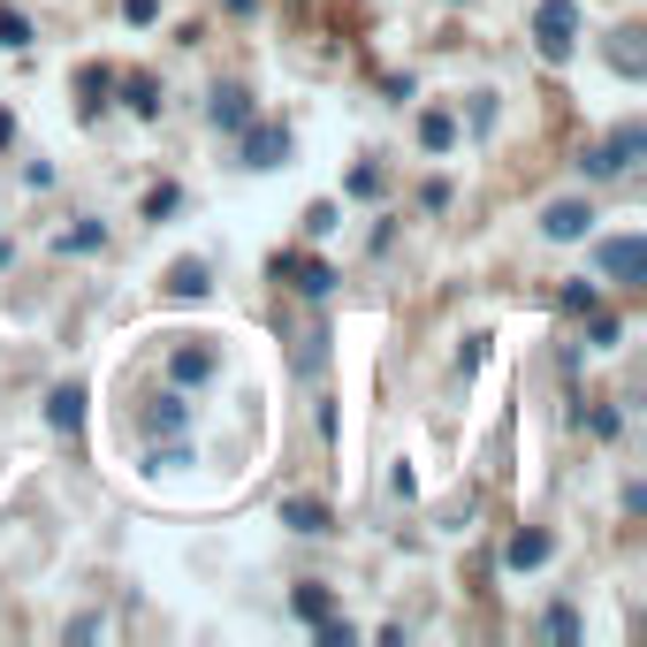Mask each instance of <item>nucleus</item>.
Listing matches in <instances>:
<instances>
[{
    "label": "nucleus",
    "instance_id": "f257e3e1",
    "mask_svg": "<svg viewBox=\"0 0 647 647\" xmlns=\"http://www.w3.org/2000/svg\"><path fill=\"white\" fill-rule=\"evenodd\" d=\"M533 46H541V62H572L580 54V0H541L533 8Z\"/></svg>",
    "mask_w": 647,
    "mask_h": 647
},
{
    "label": "nucleus",
    "instance_id": "f03ea898",
    "mask_svg": "<svg viewBox=\"0 0 647 647\" xmlns=\"http://www.w3.org/2000/svg\"><path fill=\"white\" fill-rule=\"evenodd\" d=\"M640 153H647V129H640V123H625V129H617V137H602V145L586 153L580 168H586V176H594V184H602V176H625V168H633Z\"/></svg>",
    "mask_w": 647,
    "mask_h": 647
},
{
    "label": "nucleus",
    "instance_id": "7ed1b4c3",
    "mask_svg": "<svg viewBox=\"0 0 647 647\" xmlns=\"http://www.w3.org/2000/svg\"><path fill=\"white\" fill-rule=\"evenodd\" d=\"M237 153H244V168H282V160H290V129L282 123H244L237 129Z\"/></svg>",
    "mask_w": 647,
    "mask_h": 647
},
{
    "label": "nucleus",
    "instance_id": "20e7f679",
    "mask_svg": "<svg viewBox=\"0 0 647 647\" xmlns=\"http://www.w3.org/2000/svg\"><path fill=\"white\" fill-rule=\"evenodd\" d=\"M594 267H602L609 282H640L647 274V244L640 237H602V244H594Z\"/></svg>",
    "mask_w": 647,
    "mask_h": 647
},
{
    "label": "nucleus",
    "instance_id": "39448f33",
    "mask_svg": "<svg viewBox=\"0 0 647 647\" xmlns=\"http://www.w3.org/2000/svg\"><path fill=\"white\" fill-rule=\"evenodd\" d=\"M586 229H594V206H586V198H556V206L541 213V237H549V244H580Z\"/></svg>",
    "mask_w": 647,
    "mask_h": 647
},
{
    "label": "nucleus",
    "instance_id": "423d86ee",
    "mask_svg": "<svg viewBox=\"0 0 647 647\" xmlns=\"http://www.w3.org/2000/svg\"><path fill=\"white\" fill-rule=\"evenodd\" d=\"M274 282H290L298 298H327V282H335V274H327L321 259H305V252H274Z\"/></svg>",
    "mask_w": 647,
    "mask_h": 647
},
{
    "label": "nucleus",
    "instance_id": "0eeeda50",
    "mask_svg": "<svg viewBox=\"0 0 647 647\" xmlns=\"http://www.w3.org/2000/svg\"><path fill=\"white\" fill-rule=\"evenodd\" d=\"M609 69H617V76H647V39H640V23H617V31H609Z\"/></svg>",
    "mask_w": 647,
    "mask_h": 647
},
{
    "label": "nucleus",
    "instance_id": "6e6552de",
    "mask_svg": "<svg viewBox=\"0 0 647 647\" xmlns=\"http://www.w3.org/2000/svg\"><path fill=\"white\" fill-rule=\"evenodd\" d=\"M84 404H92V396H84V382H62L54 396H46V419H54L62 435H76V427H84Z\"/></svg>",
    "mask_w": 647,
    "mask_h": 647
},
{
    "label": "nucleus",
    "instance_id": "1a4fd4ad",
    "mask_svg": "<svg viewBox=\"0 0 647 647\" xmlns=\"http://www.w3.org/2000/svg\"><path fill=\"white\" fill-rule=\"evenodd\" d=\"M549 549H556V541H549V533L533 525V533H511V549H503V564H511V572H533V564H549Z\"/></svg>",
    "mask_w": 647,
    "mask_h": 647
},
{
    "label": "nucleus",
    "instance_id": "9d476101",
    "mask_svg": "<svg viewBox=\"0 0 647 647\" xmlns=\"http://www.w3.org/2000/svg\"><path fill=\"white\" fill-rule=\"evenodd\" d=\"M244 123H252V92H237V84H229V92H213V129H229V137H237Z\"/></svg>",
    "mask_w": 647,
    "mask_h": 647
},
{
    "label": "nucleus",
    "instance_id": "9b49d317",
    "mask_svg": "<svg viewBox=\"0 0 647 647\" xmlns=\"http://www.w3.org/2000/svg\"><path fill=\"white\" fill-rule=\"evenodd\" d=\"M168 298H184V305L206 298V259H176V267H168Z\"/></svg>",
    "mask_w": 647,
    "mask_h": 647
},
{
    "label": "nucleus",
    "instance_id": "f8f14e48",
    "mask_svg": "<svg viewBox=\"0 0 647 647\" xmlns=\"http://www.w3.org/2000/svg\"><path fill=\"white\" fill-rule=\"evenodd\" d=\"M282 525H290V533H327V503H313V495H290V503H282Z\"/></svg>",
    "mask_w": 647,
    "mask_h": 647
},
{
    "label": "nucleus",
    "instance_id": "ddd939ff",
    "mask_svg": "<svg viewBox=\"0 0 647 647\" xmlns=\"http://www.w3.org/2000/svg\"><path fill=\"white\" fill-rule=\"evenodd\" d=\"M168 374H176V388H191V382H206L213 374V351H198V343H184L176 358H168Z\"/></svg>",
    "mask_w": 647,
    "mask_h": 647
},
{
    "label": "nucleus",
    "instance_id": "4468645a",
    "mask_svg": "<svg viewBox=\"0 0 647 647\" xmlns=\"http://www.w3.org/2000/svg\"><path fill=\"white\" fill-rule=\"evenodd\" d=\"M419 145H427V153H450V145H457V115L427 107V115H419Z\"/></svg>",
    "mask_w": 647,
    "mask_h": 647
},
{
    "label": "nucleus",
    "instance_id": "2eb2a0df",
    "mask_svg": "<svg viewBox=\"0 0 647 647\" xmlns=\"http://www.w3.org/2000/svg\"><path fill=\"white\" fill-rule=\"evenodd\" d=\"M184 427H191V404L184 396H160L153 404V435H184Z\"/></svg>",
    "mask_w": 647,
    "mask_h": 647
},
{
    "label": "nucleus",
    "instance_id": "dca6fc26",
    "mask_svg": "<svg viewBox=\"0 0 647 647\" xmlns=\"http://www.w3.org/2000/svg\"><path fill=\"white\" fill-rule=\"evenodd\" d=\"M290 609H298L305 625H321L327 609H335V594H327V586H298V594H290Z\"/></svg>",
    "mask_w": 647,
    "mask_h": 647
},
{
    "label": "nucleus",
    "instance_id": "f3484780",
    "mask_svg": "<svg viewBox=\"0 0 647 647\" xmlns=\"http://www.w3.org/2000/svg\"><path fill=\"white\" fill-rule=\"evenodd\" d=\"M123 92H129V107H137V115H145V123H153V115H160V84H153V76H129Z\"/></svg>",
    "mask_w": 647,
    "mask_h": 647
},
{
    "label": "nucleus",
    "instance_id": "a211bd4d",
    "mask_svg": "<svg viewBox=\"0 0 647 647\" xmlns=\"http://www.w3.org/2000/svg\"><path fill=\"white\" fill-rule=\"evenodd\" d=\"M176 206H184V191H176V184H153V191H145V221H168Z\"/></svg>",
    "mask_w": 647,
    "mask_h": 647
},
{
    "label": "nucleus",
    "instance_id": "6ab92c4d",
    "mask_svg": "<svg viewBox=\"0 0 647 647\" xmlns=\"http://www.w3.org/2000/svg\"><path fill=\"white\" fill-rule=\"evenodd\" d=\"M541 633H549V640H580V609H564V602H556V609L541 617Z\"/></svg>",
    "mask_w": 647,
    "mask_h": 647
},
{
    "label": "nucleus",
    "instance_id": "aec40b11",
    "mask_svg": "<svg viewBox=\"0 0 647 647\" xmlns=\"http://www.w3.org/2000/svg\"><path fill=\"white\" fill-rule=\"evenodd\" d=\"M100 244H107V229H100V221H76V229L62 237V252H100Z\"/></svg>",
    "mask_w": 647,
    "mask_h": 647
},
{
    "label": "nucleus",
    "instance_id": "412c9836",
    "mask_svg": "<svg viewBox=\"0 0 647 647\" xmlns=\"http://www.w3.org/2000/svg\"><path fill=\"white\" fill-rule=\"evenodd\" d=\"M556 305H564V313H594L602 298H594V282H564V290H556Z\"/></svg>",
    "mask_w": 647,
    "mask_h": 647
},
{
    "label": "nucleus",
    "instance_id": "4be33fe9",
    "mask_svg": "<svg viewBox=\"0 0 647 647\" xmlns=\"http://www.w3.org/2000/svg\"><path fill=\"white\" fill-rule=\"evenodd\" d=\"M107 92H115V69H84V107H107Z\"/></svg>",
    "mask_w": 647,
    "mask_h": 647
},
{
    "label": "nucleus",
    "instance_id": "5701e85b",
    "mask_svg": "<svg viewBox=\"0 0 647 647\" xmlns=\"http://www.w3.org/2000/svg\"><path fill=\"white\" fill-rule=\"evenodd\" d=\"M0 46H31V23L15 8H0Z\"/></svg>",
    "mask_w": 647,
    "mask_h": 647
},
{
    "label": "nucleus",
    "instance_id": "b1692460",
    "mask_svg": "<svg viewBox=\"0 0 647 647\" xmlns=\"http://www.w3.org/2000/svg\"><path fill=\"white\" fill-rule=\"evenodd\" d=\"M351 198H382V168H351Z\"/></svg>",
    "mask_w": 647,
    "mask_h": 647
},
{
    "label": "nucleus",
    "instance_id": "393cba45",
    "mask_svg": "<svg viewBox=\"0 0 647 647\" xmlns=\"http://www.w3.org/2000/svg\"><path fill=\"white\" fill-rule=\"evenodd\" d=\"M586 321H594V351H609V343H617V321H609V313H602V305H594V313H586Z\"/></svg>",
    "mask_w": 647,
    "mask_h": 647
},
{
    "label": "nucleus",
    "instance_id": "a878e982",
    "mask_svg": "<svg viewBox=\"0 0 647 647\" xmlns=\"http://www.w3.org/2000/svg\"><path fill=\"white\" fill-rule=\"evenodd\" d=\"M123 15H129V23H153V15H160V0H123Z\"/></svg>",
    "mask_w": 647,
    "mask_h": 647
}]
</instances>
